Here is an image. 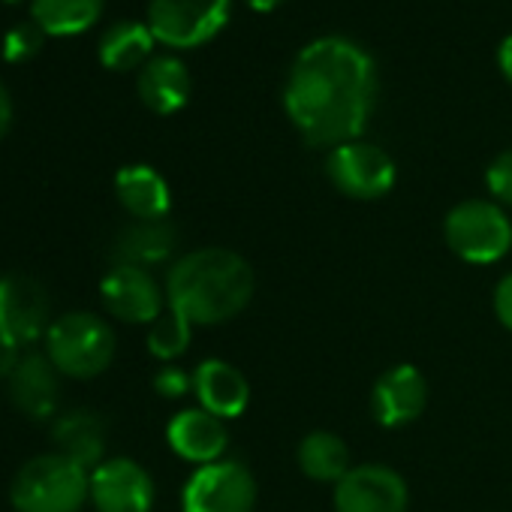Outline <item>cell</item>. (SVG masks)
Returning a JSON list of instances; mask_svg holds the SVG:
<instances>
[{"mask_svg":"<svg viewBox=\"0 0 512 512\" xmlns=\"http://www.w3.org/2000/svg\"><path fill=\"white\" fill-rule=\"evenodd\" d=\"M377 64L347 37L308 43L287 76L284 109L311 148H338L365 133L377 106Z\"/></svg>","mask_w":512,"mask_h":512,"instance_id":"cell-1","label":"cell"},{"mask_svg":"<svg viewBox=\"0 0 512 512\" xmlns=\"http://www.w3.org/2000/svg\"><path fill=\"white\" fill-rule=\"evenodd\" d=\"M256 278L250 263L229 247H199L172 263L166 275V305L193 326L235 320L253 299Z\"/></svg>","mask_w":512,"mask_h":512,"instance_id":"cell-2","label":"cell"},{"mask_svg":"<svg viewBox=\"0 0 512 512\" xmlns=\"http://www.w3.org/2000/svg\"><path fill=\"white\" fill-rule=\"evenodd\" d=\"M85 500H91V470L61 452L25 461L10 485L16 512H82Z\"/></svg>","mask_w":512,"mask_h":512,"instance_id":"cell-3","label":"cell"},{"mask_svg":"<svg viewBox=\"0 0 512 512\" xmlns=\"http://www.w3.org/2000/svg\"><path fill=\"white\" fill-rule=\"evenodd\" d=\"M115 347L112 326L88 311H70L58 317L46 332V356L64 377L73 380L100 377L112 365Z\"/></svg>","mask_w":512,"mask_h":512,"instance_id":"cell-4","label":"cell"},{"mask_svg":"<svg viewBox=\"0 0 512 512\" xmlns=\"http://www.w3.org/2000/svg\"><path fill=\"white\" fill-rule=\"evenodd\" d=\"M443 238L458 260L491 266L512 250V220L491 199H464L446 214Z\"/></svg>","mask_w":512,"mask_h":512,"instance_id":"cell-5","label":"cell"},{"mask_svg":"<svg viewBox=\"0 0 512 512\" xmlns=\"http://www.w3.org/2000/svg\"><path fill=\"white\" fill-rule=\"evenodd\" d=\"M232 13V0H148V28L169 49H196L214 40Z\"/></svg>","mask_w":512,"mask_h":512,"instance_id":"cell-6","label":"cell"},{"mask_svg":"<svg viewBox=\"0 0 512 512\" xmlns=\"http://www.w3.org/2000/svg\"><path fill=\"white\" fill-rule=\"evenodd\" d=\"M256 479L247 464L235 458H220L202 464L190 473L181 491L184 512H253L256 509Z\"/></svg>","mask_w":512,"mask_h":512,"instance_id":"cell-7","label":"cell"},{"mask_svg":"<svg viewBox=\"0 0 512 512\" xmlns=\"http://www.w3.org/2000/svg\"><path fill=\"white\" fill-rule=\"evenodd\" d=\"M326 175L338 193L359 202H374L395 187L398 169L395 160L380 145L353 139L329 151Z\"/></svg>","mask_w":512,"mask_h":512,"instance_id":"cell-8","label":"cell"},{"mask_svg":"<svg viewBox=\"0 0 512 512\" xmlns=\"http://www.w3.org/2000/svg\"><path fill=\"white\" fill-rule=\"evenodd\" d=\"M52 326V302L40 281L28 275L0 278V338L13 347H31Z\"/></svg>","mask_w":512,"mask_h":512,"instance_id":"cell-9","label":"cell"},{"mask_svg":"<svg viewBox=\"0 0 512 512\" xmlns=\"http://www.w3.org/2000/svg\"><path fill=\"white\" fill-rule=\"evenodd\" d=\"M410 488L386 464H356L335 485V512H407Z\"/></svg>","mask_w":512,"mask_h":512,"instance_id":"cell-10","label":"cell"},{"mask_svg":"<svg viewBox=\"0 0 512 512\" xmlns=\"http://www.w3.org/2000/svg\"><path fill=\"white\" fill-rule=\"evenodd\" d=\"M103 308L121 323H145L151 326L169 305L157 278L148 269L115 263L100 281Z\"/></svg>","mask_w":512,"mask_h":512,"instance_id":"cell-11","label":"cell"},{"mask_svg":"<svg viewBox=\"0 0 512 512\" xmlns=\"http://www.w3.org/2000/svg\"><path fill=\"white\" fill-rule=\"evenodd\" d=\"M154 479L133 458H106L91 470V503L97 512H151Z\"/></svg>","mask_w":512,"mask_h":512,"instance_id":"cell-12","label":"cell"},{"mask_svg":"<svg viewBox=\"0 0 512 512\" xmlns=\"http://www.w3.org/2000/svg\"><path fill=\"white\" fill-rule=\"evenodd\" d=\"M428 407V380L416 365H395L383 371L371 389V416L383 428H404Z\"/></svg>","mask_w":512,"mask_h":512,"instance_id":"cell-13","label":"cell"},{"mask_svg":"<svg viewBox=\"0 0 512 512\" xmlns=\"http://www.w3.org/2000/svg\"><path fill=\"white\" fill-rule=\"evenodd\" d=\"M166 440L178 458L202 467V464L223 458V452L229 446V431H226V422L217 419L214 413H208L202 407H187L169 419Z\"/></svg>","mask_w":512,"mask_h":512,"instance_id":"cell-14","label":"cell"},{"mask_svg":"<svg viewBox=\"0 0 512 512\" xmlns=\"http://www.w3.org/2000/svg\"><path fill=\"white\" fill-rule=\"evenodd\" d=\"M10 398L28 419H49L61 404V371L46 353H25L13 371Z\"/></svg>","mask_w":512,"mask_h":512,"instance_id":"cell-15","label":"cell"},{"mask_svg":"<svg viewBox=\"0 0 512 512\" xmlns=\"http://www.w3.org/2000/svg\"><path fill=\"white\" fill-rule=\"evenodd\" d=\"M193 392L202 410L214 413L217 419H235L250 404V383L247 377L223 362V359H205L193 371Z\"/></svg>","mask_w":512,"mask_h":512,"instance_id":"cell-16","label":"cell"},{"mask_svg":"<svg viewBox=\"0 0 512 512\" xmlns=\"http://www.w3.org/2000/svg\"><path fill=\"white\" fill-rule=\"evenodd\" d=\"M136 91H139V100L154 115H175L190 103L193 79H190V70L184 67V61H178L172 55H160V58H151L139 70Z\"/></svg>","mask_w":512,"mask_h":512,"instance_id":"cell-17","label":"cell"},{"mask_svg":"<svg viewBox=\"0 0 512 512\" xmlns=\"http://www.w3.org/2000/svg\"><path fill=\"white\" fill-rule=\"evenodd\" d=\"M115 196L133 220H166L172 190L166 178L145 163H130L115 175Z\"/></svg>","mask_w":512,"mask_h":512,"instance_id":"cell-18","label":"cell"},{"mask_svg":"<svg viewBox=\"0 0 512 512\" xmlns=\"http://www.w3.org/2000/svg\"><path fill=\"white\" fill-rule=\"evenodd\" d=\"M52 443L55 452L67 455L85 470H94L106 461V425L94 410L61 413L52 425Z\"/></svg>","mask_w":512,"mask_h":512,"instance_id":"cell-19","label":"cell"},{"mask_svg":"<svg viewBox=\"0 0 512 512\" xmlns=\"http://www.w3.org/2000/svg\"><path fill=\"white\" fill-rule=\"evenodd\" d=\"M178 247V229L169 220H133L115 241V260L151 269L166 263Z\"/></svg>","mask_w":512,"mask_h":512,"instance_id":"cell-20","label":"cell"},{"mask_svg":"<svg viewBox=\"0 0 512 512\" xmlns=\"http://www.w3.org/2000/svg\"><path fill=\"white\" fill-rule=\"evenodd\" d=\"M154 34L148 22H115L97 46L100 64L112 73H130L142 70L151 61L154 52Z\"/></svg>","mask_w":512,"mask_h":512,"instance_id":"cell-21","label":"cell"},{"mask_svg":"<svg viewBox=\"0 0 512 512\" xmlns=\"http://www.w3.org/2000/svg\"><path fill=\"white\" fill-rule=\"evenodd\" d=\"M296 461L302 473L314 482L338 485L350 473V449L335 431H308L296 449Z\"/></svg>","mask_w":512,"mask_h":512,"instance_id":"cell-22","label":"cell"},{"mask_svg":"<svg viewBox=\"0 0 512 512\" xmlns=\"http://www.w3.org/2000/svg\"><path fill=\"white\" fill-rule=\"evenodd\" d=\"M106 0H31V22L46 37H76L94 28Z\"/></svg>","mask_w":512,"mask_h":512,"instance_id":"cell-23","label":"cell"},{"mask_svg":"<svg viewBox=\"0 0 512 512\" xmlns=\"http://www.w3.org/2000/svg\"><path fill=\"white\" fill-rule=\"evenodd\" d=\"M190 335H193V323L166 308L151 326H148V353L160 362H175L187 353L190 347Z\"/></svg>","mask_w":512,"mask_h":512,"instance_id":"cell-24","label":"cell"},{"mask_svg":"<svg viewBox=\"0 0 512 512\" xmlns=\"http://www.w3.org/2000/svg\"><path fill=\"white\" fill-rule=\"evenodd\" d=\"M43 40H46V34L40 31V25L22 22V25L7 31V37H4V58L10 64H25V61L37 58L43 52Z\"/></svg>","mask_w":512,"mask_h":512,"instance_id":"cell-25","label":"cell"},{"mask_svg":"<svg viewBox=\"0 0 512 512\" xmlns=\"http://www.w3.org/2000/svg\"><path fill=\"white\" fill-rule=\"evenodd\" d=\"M485 184H488V193L494 196L497 205H509L512 208V148L500 151L488 169H485Z\"/></svg>","mask_w":512,"mask_h":512,"instance_id":"cell-26","label":"cell"},{"mask_svg":"<svg viewBox=\"0 0 512 512\" xmlns=\"http://www.w3.org/2000/svg\"><path fill=\"white\" fill-rule=\"evenodd\" d=\"M154 389L163 398H184L187 392H193V374L181 371L178 365H166L154 374Z\"/></svg>","mask_w":512,"mask_h":512,"instance_id":"cell-27","label":"cell"},{"mask_svg":"<svg viewBox=\"0 0 512 512\" xmlns=\"http://www.w3.org/2000/svg\"><path fill=\"white\" fill-rule=\"evenodd\" d=\"M494 317L503 329L512 332V275H503L494 287Z\"/></svg>","mask_w":512,"mask_h":512,"instance_id":"cell-28","label":"cell"},{"mask_svg":"<svg viewBox=\"0 0 512 512\" xmlns=\"http://www.w3.org/2000/svg\"><path fill=\"white\" fill-rule=\"evenodd\" d=\"M19 359H22L19 347H13L10 341L0 338V380H10V377H13V371H16Z\"/></svg>","mask_w":512,"mask_h":512,"instance_id":"cell-29","label":"cell"},{"mask_svg":"<svg viewBox=\"0 0 512 512\" xmlns=\"http://www.w3.org/2000/svg\"><path fill=\"white\" fill-rule=\"evenodd\" d=\"M13 97H10V91H7V85L0 82V139H4L7 133H10V127H13Z\"/></svg>","mask_w":512,"mask_h":512,"instance_id":"cell-30","label":"cell"},{"mask_svg":"<svg viewBox=\"0 0 512 512\" xmlns=\"http://www.w3.org/2000/svg\"><path fill=\"white\" fill-rule=\"evenodd\" d=\"M497 67H500L503 79L512 85V34H506L503 43H500V49H497Z\"/></svg>","mask_w":512,"mask_h":512,"instance_id":"cell-31","label":"cell"},{"mask_svg":"<svg viewBox=\"0 0 512 512\" xmlns=\"http://www.w3.org/2000/svg\"><path fill=\"white\" fill-rule=\"evenodd\" d=\"M284 4V0H247V7L256 10V13H272Z\"/></svg>","mask_w":512,"mask_h":512,"instance_id":"cell-32","label":"cell"},{"mask_svg":"<svg viewBox=\"0 0 512 512\" xmlns=\"http://www.w3.org/2000/svg\"><path fill=\"white\" fill-rule=\"evenodd\" d=\"M7 4H22V0H7Z\"/></svg>","mask_w":512,"mask_h":512,"instance_id":"cell-33","label":"cell"}]
</instances>
